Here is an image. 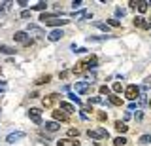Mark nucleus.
Masks as SVG:
<instances>
[{"instance_id": "1", "label": "nucleus", "mask_w": 151, "mask_h": 146, "mask_svg": "<svg viewBox=\"0 0 151 146\" xmlns=\"http://www.w3.org/2000/svg\"><path fill=\"white\" fill-rule=\"evenodd\" d=\"M13 40H15L17 44H21V46H30L32 44V38L28 36L27 31H17L15 34H13Z\"/></svg>"}, {"instance_id": "2", "label": "nucleus", "mask_w": 151, "mask_h": 146, "mask_svg": "<svg viewBox=\"0 0 151 146\" xmlns=\"http://www.w3.org/2000/svg\"><path fill=\"white\" fill-rule=\"evenodd\" d=\"M125 97L129 99L130 102H134L136 99L140 97V87H138V86H134V84H132V86H129V87L125 89Z\"/></svg>"}, {"instance_id": "3", "label": "nucleus", "mask_w": 151, "mask_h": 146, "mask_svg": "<svg viewBox=\"0 0 151 146\" xmlns=\"http://www.w3.org/2000/svg\"><path fill=\"white\" fill-rule=\"evenodd\" d=\"M87 135L91 137V139H108V131L104 129V127H96V129H89L87 131Z\"/></svg>"}, {"instance_id": "4", "label": "nucleus", "mask_w": 151, "mask_h": 146, "mask_svg": "<svg viewBox=\"0 0 151 146\" xmlns=\"http://www.w3.org/2000/svg\"><path fill=\"white\" fill-rule=\"evenodd\" d=\"M76 93H79V95H87L89 91H91V82H76Z\"/></svg>"}, {"instance_id": "5", "label": "nucleus", "mask_w": 151, "mask_h": 146, "mask_svg": "<svg viewBox=\"0 0 151 146\" xmlns=\"http://www.w3.org/2000/svg\"><path fill=\"white\" fill-rule=\"evenodd\" d=\"M28 118H30L34 123L40 125L42 123V110L40 108H28Z\"/></svg>"}, {"instance_id": "6", "label": "nucleus", "mask_w": 151, "mask_h": 146, "mask_svg": "<svg viewBox=\"0 0 151 146\" xmlns=\"http://www.w3.org/2000/svg\"><path fill=\"white\" fill-rule=\"evenodd\" d=\"M25 133H23V131H15V133H9L8 137H6V142L8 144H13V142H17V140H23L25 139Z\"/></svg>"}, {"instance_id": "7", "label": "nucleus", "mask_w": 151, "mask_h": 146, "mask_svg": "<svg viewBox=\"0 0 151 146\" xmlns=\"http://www.w3.org/2000/svg\"><path fill=\"white\" fill-rule=\"evenodd\" d=\"M89 68H91V67H89V61L85 59V61H79V63L76 65L72 72H74V74H81V72H85V70H89Z\"/></svg>"}, {"instance_id": "8", "label": "nucleus", "mask_w": 151, "mask_h": 146, "mask_svg": "<svg viewBox=\"0 0 151 146\" xmlns=\"http://www.w3.org/2000/svg\"><path fill=\"white\" fill-rule=\"evenodd\" d=\"M134 27H138V29H144V31H147V29H151V23H147V21H145L142 15H138V17H134Z\"/></svg>"}, {"instance_id": "9", "label": "nucleus", "mask_w": 151, "mask_h": 146, "mask_svg": "<svg viewBox=\"0 0 151 146\" xmlns=\"http://www.w3.org/2000/svg\"><path fill=\"white\" fill-rule=\"evenodd\" d=\"M57 99H59V95H57V93H51V95H47V97L42 99V102H44L45 108H49V106H53L57 102Z\"/></svg>"}, {"instance_id": "10", "label": "nucleus", "mask_w": 151, "mask_h": 146, "mask_svg": "<svg viewBox=\"0 0 151 146\" xmlns=\"http://www.w3.org/2000/svg\"><path fill=\"white\" fill-rule=\"evenodd\" d=\"M57 146H79V140L78 139H60L57 140Z\"/></svg>"}, {"instance_id": "11", "label": "nucleus", "mask_w": 151, "mask_h": 146, "mask_svg": "<svg viewBox=\"0 0 151 146\" xmlns=\"http://www.w3.org/2000/svg\"><path fill=\"white\" fill-rule=\"evenodd\" d=\"M64 36V32L63 31H59V29H55V31H51L49 34H47V38H49L51 42H57V40H60Z\"/></svg>"}, {"instance_id": "12", "label": "nucleus", "mask_w": 151, "mask_h": 146, "mask_svg": "<svg viewBox=\"0 0 151 146\" xmlns=\"http://www.w3.org/2000/svg\"><path fill=\"white\" fill-rule=\"evenodd\" d=\"M53 120H55V121H66V120H68V114H66L64 110L60 112V108H59V110L53 112Z\"/></svg>"}, {"instance_id": "13", "label": "nucleus", "mask_w": 151, "mask_h": 146, "mask_svg": "<svg viewBox=\"0 0 151 146\" xmlns=\"http://www.w3.org/2000/svg\"><path fill=\"white\" fill-rule=\"evenodd\" d=\"M27 32H28V34H36V36H45L44 31H42L40 27H36V25H28L27 27Z\"/></svg>"}, {"instance_id": "14", "label": "nucleus", "mask_w": 151, "mask_h": 146, "mask_svg": "<svg viewBox=\"0 0 151 146\" xmlns=\"http://www.w3.org/2000/svg\"><path fill=\"white\" fill-rule=\"evenodd\" d=\"M44 127H45V131H49V133H55V131L60 127V123H59V121H47Z\"/></svg>"}, {"instance_id": "15", "label": "nucleus", "mask_w": 151, "mask_h": 146, "mask_svg": "<svg viewBox=\"0 0 151 146\" xmlns=\"http://www.w3.org/2000/svg\"><path fill=\"white\" fill-rule=\"evenodd\" d=\"M66 23H70L68 19H59V17H57V19H53V21H47L45 25L47 27H59V25H66Z\"/></svg>"}, {"instance_id": "16", "label": "nucleus", "mask_w": 151, "mask_h": 146, "mask_svg": "<svg viewBox=\"0 0 151 146\" xmlns=\"http://www.w3.org/2000/svg\"><path fill=\"white\" fill-rule=\"evenodd\" d=\"M60 110H64L66 114H70V112H74L76 108L70 105V102H66V101H60Z\"/></svg>"}, {"instance_id": "17", "label": "nucleus", "mask_w": 151, "mask_h": 146, "mask_svg": "<svg viewBox=\"0 0 151 146\" xmlns=\"http://www.w3.org/2000/svg\"><path fill=\"white\" fill-rule=\"evenodd\" d=\"M93 25L96 27V29H100V31H104V32H108V31H110V25H108V23H100V21H93Z\"/></svg>"}, {"instance_id": "18", "label": "nucleus", "mask_w": 151, "mask_h": 146, "mask_svg": "<svg viewBox=\"0 0 151 146\" xmlns=\"http://www.w3.org/2000/svg\"><path fill=\"white\" fill-rule=\"evenodd\" d=\"M110 102L113 106H123V99L117 97V95H110Z\"/></svg>"}, {"instance_id": "19", "label": "nucleus", "mask_w": 151, "mask_h": 146, "mask_svg": "<svg viewBox=\"0 0 151 146\" xmlns=\"http://www.w3.org/2000/svg\"><path fill=\"white\" fill-rule=\"evenodd\" d=\"M115 129L119 131V133H127V131H129V127H127L125 121H115Z\"/></svg>"}, {"instance_id": "20", "label": "nucleus", "mask_w": 151, "mask_h": 146, "mask_svg": "<svg viewBox=\"0 0 151 146\" xmlns=\"http://www.w3.org/2000/svg\"><path fill=\"white\" fill-rule=\"evenodd\" d=\"M147 6H149V2L140 0V2H138V12H140V13H145V12H147Z\"/></svg>"}, {"instance_id": "21", "label": "nucleus", "mask_w": 151, "mask_h": 146, "mask_svg": "<svg viewBox=\"0 0 151 146\" xmlns=\"http://www.w3.org/2000/svg\"><path fill=\"white\" fill-rule=\"evenodd\" d=\"M0 51H2V53H6V55H13V53H15V49L9 48V46H0Z\"/></svg>"}, {"instance_id": "22", "label": "nucleus", "mask_w": 151, "mask_h": 146, "mask_svg": "<svg viewBox=\"0 0 151 146\" xmlns=\"http://www.w3.org/2000/svg\"><path fill=\"white\" fill-rule=\"evenodd\" d=\"M89 102H91V105H104L106 101H104L102 97H91V99H89Z\"/></svg>"}, {"instance_id": "23", "label": "nucleus", "mask_w": 151, "mask_h": 146, "mask_svg": "<svg viewBox=\"0 0 151 146\" xmlns=\"http://www.w3.org/2000/svg\"><path fill=\"white\" fill-rule=\"evenodd\" d=\"M49 80H51V76H49V74H45V76H42V78H38V80H36V86H42V84H47Z\"/></svg>"}, {"instance_id": "24", "label": "nucleus", "mask_w": 151, "mask_h": 146, "mask_svg": "<svg viewBox=\"0 0 151 146\" xmlns=\"http://www.w3.org/2000/svg\"><path fill=\"white\" fill-rule=\"evenodd\" d=\"M127 144V139L125 137H117L115 140H113V146H125Z\"/></svg>"}, {"instance_id": "25", "label": "nucleus", "mask_w": 151, "mask_h": 146, "mask_svg": "<svg viewBox=\"0 0 151 146\" xmlns=\"http://www.w3.org/2000/svg\"><path fill=\"white\" fill-rule=\"evenodd\" d=\"M45 8H47V4H45V2H38V4H36V6H34V8H32V10H36V12H44V10H45Z\"/></svg>"}, {"instance_id": "26", "label": "nucleus", "mask_w": 151, "mask_h": 146, "mask_svg": "<svg viewBox=\"0 0 151 146\" xmlns=\"http://www.w3.org/2000/svg\"><path fill=\"white\" fill-rule=\"evenodd\" d=\"M140 142L142 144H151V135H142L140 137Z\"/></svg>"}, {"instance_id": "27", "label": "nucleus", "mask_w": 151, "mask_h": 146, "mask_svg": "<svg viewBox=\"0 0 151 146\" xmlns=\"http://www.w3.org/2000/svg\"><path fill=\"white\" fill-rule=\"evenodd\" d=\"M111 89H113L115 93H119V91H123V84H121V82H115V84L111 86Z\"/></svg>"}, {"instance_id": "28", "label": "nucleus", "mask_w": 151, "mask_h": 146, "mask_svg": "<svg viewBox=\"0 0 151 146\" xmlns=\"http://www.w3.org/2000/svg\"><path fill=\"white\" fill-rule=\"evenodd\" d=\"M78 135H79V129H78V127H72V129H68V137H76V139H78Z\"/></svg>"}, {"instance_id": "29", "label": "nucleus", "mask_w": 151, "mask_h": 146, "mask_svg": "<svg viewBox=\"0 0 151 146\" xmlns=\"http://www.w3.org/2000/svg\"><path fill=\"white\" fill-rule=\"evenodd\" d=\"M98 91H100V95H110V87H108V86H100Z\"/></svg>"}, {"instance_id": "30", "label": "nucleus", "mask_w": 151, "mask_h": 146, "mask_svg": "<svg viewBox=\"0 0 151 146\" xmlns=\"http://www.w3.org/2000/svg\"><path fill=\"white\" fill-rule=\"evenodd\" d=\"M68 97H70V99H72V101L76 102V105H79V106H81V101H79V99H78V97H76V93H70V95H68Z\"/></svg>"}, {"instance_id": "31", "label": "nucleus", "mask_w": 151, "mask_h": 146, "mask_svg": "<svg viewBox=\"0 0 151 146\" xmlns=\"http://www.w3.org/2000/svg\"><path fill=\"white\" fill-rule=\"evenodd\" d=\"M30 15H32V10H30V12H28V10H25V12L21 13V17H23V19H28Z\"/></svg>"}, {"instance_id": "32", "label": "nucleus", "mask_w": 151, "mask_h": 146, "mask_svg": "<svg viewBox=\"0 0 151 146\" xmlns=\"http://www.w3.org/2000/svg\"><path fill=\"white\" fill-rule=\"evenodd\" d=\"M108 25L110 27H119V21L117 19H108Z\"/></svg>"}, {"instance_id": "33", "label": "nucleus", "mask_w": 151, "mask_h": 146, "mask_svg": "<svg viewBox=\"0 0 151 146\" xmlns=\"http://www.w3.org/2000/svg\"><path fill=\"white\" fill-rule=\"evenodd\" d=\"M81 0H74V2H72V6H74V10H76V8H81Z\"/></svg>"}, {"instance_id": "34", "label": "nucleus", "mask_w": 151, "mask_h": 146, "mask_svg": "<svg viewBox=\"0 0 151 146\" xmlns=\"http://www.w3.org/2000/svg\"><path fill=\"white\" fill-rule=\"evenodd\" d=\"M115 15H117V17H123V15H125V10H121V8H117V10H115Z\"/></svg>"}, {"instance_id": "35", "label": "nucleus", "mask_w": 151, "mask_h": 146, "mask_svg": "<svg viewBox=\"0 0 151 146\" xmlns=\"http://www.w3.org/2000/svg\"><path fill=\"white\" fill-rule=\"evenodd\" d=\"M149 86H151V76H147L144 80V87H149Z\"/></svg>"}, {"instance_id": "36", "label": "nucleus", "mask_w": 151, "mask_h": 146, "mask_svg": "<svg viewBox=\"0 0 151 146\" xmlns=\"http://www.w3.org/2000/svg\"><path fill=\"white\" fill-rule=\"evenodd\" d=\"M138 2H140V0H136V2H134V0H130L129 6H130V8H138Z\"/></svg>"}, {"instance_id": "37", "label": "nucleus", "mask_w": 151, "mask_h": 146, "mask_svg": "<svg viewBox=\"0 0 151 146\" xmlns=\"http://www.w3.org/2000/svg\"><path fill=\"white\" fill-rule=\"evenodd\" d=\"M96 118H98V120H100V121H104V120H106V114H104V112H100V114H98Z\"/></svg>"}, {"instance_id": "38", "label": "nucleus", "mask_w": 151, "mask_h": 146, "mask_svg": "<svg viewBox=\"0 0 151 146\" xmlns=\"http://www.w3.org/2000/svg\"><path fill=\"white\" fill-rule=\"evenodd\" d=\"M85 51H87L85 48H78V49H76V53H85Z\"/></svg>"}, {"instance_id": "39", "label": "nucleus", "mask_w": 151, "mask_h": 146, "mask_svg": "<svg viewBox=\"0 0 151 146\" xmlns=\"http://www.w3.org/2000/svg\"><path fill=\"white\" fill-rule=\"evenodd\" d=\"M149 106H151V101H149Z\"/></svg>"}, {"instance_id": "40", "label": "nucleus", "mask_w": 151, "mask_h": 146, "mask_svg": "<svg viewBox=\"0 0 151 146\" xmlns=\"http://www.w3.org/2000/svg\"><path fill=\"white\" fill-rule=\"evenodd\" d=\"M0 72H2V68H0Z\"/></svg>"}]
</instances>
